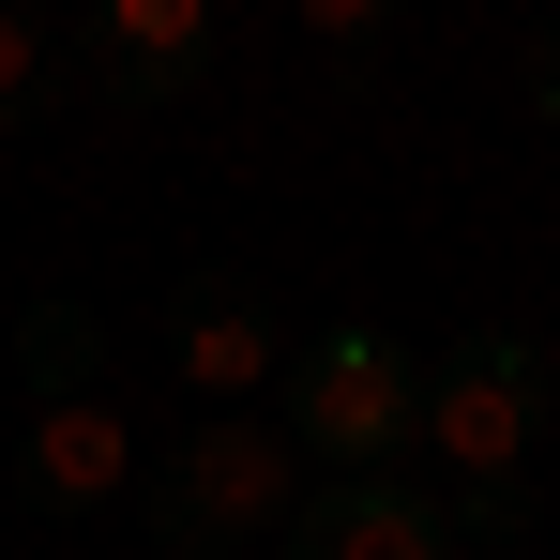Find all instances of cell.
<instances>
[{"label": "cell", "mask_w": 560, "mask_h": 560, "mask_svg": "<svg viewBox=\"0 0 560 560\" xmlns=\"http://www.w3.org/2000/svg\"><path fill=\"white\" fill-rule=\"evenodd\" d=\"M15 364H31V409L92 394V303H31V318H15Z\"/></svg>", "instance_id": "cell-8"}, {"label": "cell", "mask_w": 560, "mask_h": 560, "mask_svg": "<svg viewBox=\"0 0 560 560\" xmlns=\"http://www.w3.org/2000/svg\"><path fill=\"white\" fill-rule=\"evenodd\" d=\"M46 92H61V46L0 0V137H15V121H46Z\"/></svg>", "instance_id": "cell-9"}, {"label": "cell", "mask_w": 560, "mask_h": 560, "mask_svg": "<svg viewBox=\"0 0 560 560\" xmlns=\"http://www.w3.org/2000/svg\"><path fill=\"white\" fill-rule=\"evenodd\" d=\"M212 77V0H106L92 15V92L121 121H152V106H183Z\"/></svg>", "instance_id": "cell-4"}, {"label": "cell", "mask_w": 560, "mask_h": 560, "mask_svg": "<svg viewBox=\"0 0 560 560\" xmlns=\"http://www.w3.org/2000/svg\"><path fill=\"white\" fill-rule=\"evenodd\" d=\"M167 364H183L197 394H258V378L288 364V349H273V288L183 273V288H167Z\"/></svg>", "instance_id": "cell-7"}, {"label": "cell", "mask_w": 560, "mask_h": 560, "mask_svg": "<svg viewBox=\"0 0 560 560\" xmlns=\"http://www.w3.org/2000/svg\"><path fill=\"white\" fill-rule=\"evenodd\" d=\"M515 77H530V106H560V31L530 46V61H515Z\"/></svg>", "instance_id": "cell-11"}, {"label": "cell", "mask_w": 560, "mask_h": 560, "mask_svg": "<svg viewBox=\"0 0 560 560\" xmlns=\"http://www.w3.org/2000/svg\"><path fill=\"white\" fill-rule=\"evenodd\" d=\"M455 530H469V546H500V560H530V469H515V485H469Z\"/></svg>", "instance_id": "cell-10"}, {"label": "cell", "mask_w": 560, "mask_h": 560, "mask_svg": "<svg viewBox=\"0 0 560 560\" xmlns=\"http://www.w3.org/2000/svg\"><path fill=\"white\" fill-rule=\"evenodd\" d=\"M121 485H137V424H121L106 394L31 409V440H15V500H31V515H106Z\"/></svg>", "instance_id": "cell-6"}, {"label": "cell", "mask_w": 560, "mask_h": 560, "mask_svg": "<svg viewBox=\"0 0 560 560\" xmlns=\"http://www.w3.org/2000/svg\"><path fill=\"white\" fill-rule=\"evenodd\" d=\"M424 440H440L455 485H515L530 440H546V349L530 334H455L424 364Z\"/></svg>", "instance_id": "cell-3"}, {"label": "cell", "mask_w": 560, "mask_h": 560, "mask_svg": "<svg viewBox=\"0 0 560 560\" xmlns=\"http://www.w3.org/2000/svg\"><path fill=\"white\" fill-rule=\"evenodd\" d=\"M273 560H455V515L424 485H303Z\"/></svg>", "instance_id": "cell-5"}, {"label": "cell", "mask_w": 560, "mask_h": 560, "mask_svg": "<svg viewBox=\"0 0 560 560\" xmlns=\"http://www.w3.org/2000/svg\"><path fill=\"white\" fill-rule=\"evenodd\" d=\"M288 469H303V455H288L273 424H243V409L183 424V440L152 455V546H167V560H243L258 530H288V500H303Z\"/></svg>", "instance_id": "cell-2"}, {"label": "cell", "mask_w": 560, "mask_h": 560, "mask_svg": "<svg viewBox=\"0 0 560 560\" xmlns=\"http://www.w3.org/2000/svg\"><path fill=\"white\" fill-rule=\"evenodd\" d=\"M303 469H334V485H394V455L424 440V364L394 349V334H318V349H288V424H273Z\"/></svg>", "instance_id": "cell-1"}]
</instances>
